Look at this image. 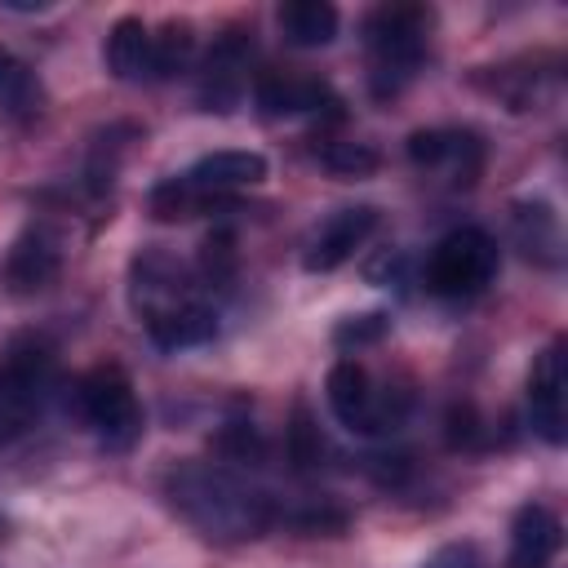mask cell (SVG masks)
I'll return each instance as SVG.
<instances>
[{"mask_svg": "<svg viewBox=\"0 0 568 568\" xmlns=\"http://www.w3.org/2000/svg\"><path fill=\"white\" fill-rule=\"evenodd\" d=\"M164 497L209 541H248V537H262L280 519L275 501L257 484L213 462L178 466L164 479Z\"/></svg>", "mask_w": 568, "mask_h": 568, "instance_id": "6da1fadb", "label": "cell"}, {"mask_svg": "<svg viewBox=\"0 0 568 568\" xmlns=\"http://www.w3.org/2000/svg\"><path fill=\"white\" fill-rule=\"evenodd\" d=\"M430 9L422 4H382L364 18V49H368V89L377 98H395L426 58Z\"/></svg>", "mask_w": 568, "mask_h": 568, "instance_id": "7a4b0ae2", "label": "cell"}, {"mask_svg": "<svg viewBox=\"0 0 568 568\" xmlns=\"http://www.w3.org/2000/svg\"><path fill=\"white\" fill-rule=\"evenodd\" d=\"M75 408L84 426L115 453L133 448L142 435V408L133 395V382L120 364H98L75 382Z\"/></svg>", "mask_w": 568, "mask_h": 568, "instance_id": "3957f363", "label": "cell"}, {"mask_svg": "<svg viewBox=\"0 0 568 568\" xmlns=\"http://www.w3.org/2000/svg\"><path fill=\"white\" fill-rule=\"evenodd\" d=\"M58 386V355L44 337L18 333L0 351V413L22 430Z\"/></svg>", "mask_w": 568, "mask_h": 568, "instance_id": "277c9868", "label": "cell"}, {"mask_svg": "<svg viewBox=\"0 0 568 568\" xmlns=\"http://www.w3.org/2000/svg\"><path fill=\"white\" fill-rule=\"evenodd\" d=\"M497 275V240L479 226L448 231L426 257V288L435 297H475Z\"/></svg>", "mask_w": 568, "mask_h": 568, "instance_id": "5b68a950", "label": "cell"}, {"mask_svg": "<svg viewBox=\"0 0 568 568\" xmlns=\"http://www.w3.org/2000/svg\"><path fill=\"white\" fill-rule=\"evenodd\" d=\"M324 395H328L333 417H337L346 430H355V435H382V430H390V426L399 422V413H404L399 404H390V395H377L368 368H364L359 359H351V355L328 368Z\"/></svg>", "mask_w": 568, "mask_h": 568, "instance_id": "8992f818", "label": "cell"}, {"mask_svg": "<svg viewBox=\"0 0 568 568\" xmlns=\"http://www.w3.org/2000/svg\"><path fill=\"white\" fill-rule=\"evenodd\" d=\"M528 417H532V430L546 439V444H564L568 435V368H564V346H546L537 359H532V373H528Z\"/></svg>", "mask_w": 568, "mask_h": 568, "instance_id": "52a82bcc", "label": "cell"}, {"mask_svg": "<svg viewBox=\"0 0 568 568\" xmlns=\"http://www.w3.org/2000/svg\"><path fill=\"white\" fill-rule=\"evenodd\" d=\"M58 271H62V240L49 226H27L9 244V257H4V284H9V293H18V297L44 293L58 280Z\"/></svg>", "mask_w": 568, "mask_h": 568, "instance_id": "ba28073f", "label": "cell"}, {"mask_svg": "<svg viewBox=\"0 0 568 568\" xmlns=\"http://www.w3.org/2000/svg\"><path fill=\"white\" fill-rule=\"evenodd\" d=\"M408 160L417 169H448L457 186H470L484 164V142L470 129H417L408 138Z\"/></svg>", "mask_w": 568, "mask_h": 568, "instance_id": "9c48e42d", "label": "cell"}, {"mask_svg": "<svg viewBox=\"0 0 568 568\" xmlns=\"http://www.w3.org/2000/svg\"><path fill=\"white\" fill-rule=\"evenodd\" d=\"M377 231V209L373 204H351V209H337L311 240L306 248V271H337L342 262L355 257V248Z\"/></svg>", "mask_w": 568, "mask_h": 568, "instance_id": "30bf717a", "label": "cell"}, {"mask_svg": "<svg viewBox=\"0 0 568 568\" xmlns=\"http://www.w3.org/2000/svg\"><path fill=\"white\" fill-rule=\"evenodd\" d=\"M559 541H564V528H559V515L550 506H519L515 519H510V550H506V568H550L555 555H559Z\"/></svg>", "mask_w": 568, "mask_h": 568, "instance_id": "8fae6325", "label": "cell"}, {"mask_svg": "<svg viewBox=\"0 0 568 568\" xmlns=\"http://www.w3.org/2000/svg\"><path fill=\"white\" fill-rule=\"evenodd\" d=\"M257 106L266 115H315L324 106H342L337 93L315 80V75H293V71H266L257 75Z\"/></svg>", "mask_w": 568, "mask_h": 568, "instance_id": "7c38bea8", "label": "cell"}, {"mask_svg": "<svg viewBox=\"0 0 568 568\" xmlns=\"http://www.w3.org/2000/svg\"><path fill=\"white\" fill-rule=\"evenodd\" d=\"M142 324H146V337L160 351H191V346H204V342L217 337V315L195 297L160 306V311L142 315Z\"/></svg>", "mask_w": 568, "mask_h": 568, "instance_id": "4fadbf2b", "label": "cell"}, {"mask_svg": "<svg viewBox=\"0 0 568 568\" xmlns=\"http://www.w3.org/2000/svg\"><path fill=\"white\" fill-rule=\"evenodd\" d=\"M182 178L204 195H231V191L266 182V155H257V151H213V155H200Z\"/></svg>", "mask_w": 568, "mask_h": 568, "instance_id": "5bb4252c", "label": "cell"}, {"mask_svg": "<svg viewBox=\"0 0 568 568\" xmlns=\"http://www.w3.org/2000/svg\"><path fill=\"white\" fill-rule=\"evenodd\" d=\"M248 49H253V44H248L244 36H226V40L213 44V53H209V62H204V84H200L204 111H231V106L240 102V89H244L240 71H244V62H248Z\"/></svg>", "mask_w": 568, "mask_h": 568, "instance_id": "9a60e30c", "label": "cell"}, {"mask_svg": "<svg viewBox=\"0 0 568 568\" xmlns=\"http://www.w3.org/2000/svg\"><path fill=\"white\" fill-rule=\"evenodd\" d=\"M102 58H106V71L115 80H124V84L151 80V27L142 18H120L106 31Z\"/></svg>", "mask_w": 568, "mask_h": 568, "instance_id": "2e32d148", "label": "cell"}, {"mask_svg": "<svg viewBox=\"0 0 568 568\" xmlns=\"http://www.w3.org/2000/svg\"><path fill=\"white\" fill-rule=\"evenodd\" d=\"M275 22H280V31H284L288 44H297V49H324V44H333L342 18H337V9L328 0H284L280 13H275Z\"/></svg>", "mask_w": 568, "mask_h": 568, "instance_id": "e0dca14e", "label": "cell"}, {"mask_svg": "<svg viewBox=\"0 0 568 568\" xmlns=\"http://www.w3.org/2000/svg\"><path fill=\"white\" fill-rule=\"evenodd\" d=\"M515 231H519V244L532 262L541 266H555L559 262V222L550 213V204H519L515 209Z\"/></svg>", "mask_w": 568, "mask_h": 568, "instance_id": "ac0fdd59", "label": "cell"}, {"mask_svg": "<svg viewBox=\"0 0 568 568\" xmlns=\"http://www.w3.org/2000/svg\"><path fill=\"white\" fill-rule=\"evenodd\" d=\"M195 53V31L182 18H169L160 31H151V80H173L178 71H186Z\"/></svg>", "mask_w": 568, "mask_h": 568, "instance_id": "d6986e66", "label": "cell"}, {"mask_svg": "<svg viewBox=\"0 0 568 568\" xmlns=\"http://www.w3.org/2000/svg\"><path fill=\"white\" fill-rule=\"evenodd\" d=\"M217 204H226V195H204L186 178H169V182H160L151 191V213L160 222H182V217H195V213L217 209Z\"/></svg>", "mask_w": 568, "mask_h": 568, "instance_id": "ffe728a7", "label": "cell"}, {"mask_svg": "<svg viewBox=\"0 0 568 568\" xmlns=\"http://www.w3.org/2000/svg\"><path fill=\"white\" fill-rule=\"evenodd\" d=\"M36 102H40V84H36L31 67L0 44V111L27 115V111H36Z\"/></svg>", "mask_w": 568, "mask_h": 568, "instance_id": "44dd1931", "label": "cell"}, {"mask_svg": "<svg viewBox=\"0 0 568 568\" xmlns=\"http://www.w3.org/2000/svg\"><path fill=\"white\" fill-rule=\"evenodd\" d=\"M320 164L337 178H364V173L377 169V151L368 142H328L320 151Z\"/></svg>", "mask_w": 568, "mask_h": 568, "instance_id": "7402d4cb", "label": "cell"}, {"mask_svg": "<svg viewBox=\"0 0 568 568\" xmlns=\"http://www.w3.org/2000/svg\"><path fill=\"white\" fill-rule=\"evenodd\" d=\"M288 462L297 470H315L324 462V439H320V426L311 422L306 408L293 413V426H288Z\"/></svg>", "mask_w": 568, "mask_h": 568, "instance_id": "603a6c76", "label": "cell"}, {"mask_svg": "<svg viewBox=\"0 0 568 568\" xmlns=\"http://www.w3.org/2000/svg\"><path fill=\"white\" fill-rule=\"evenodd\" d=\"M386 328H390V320L386 315H346L337 328H333V342L337 346H373V342H382L386 337Z\"/></svg>", "mask_w": 568, "mask_h": 568, "instance_id": "cb8c5ba5", "label": "cell"}, {"mask_svg": "<svg viewBox=\"0 0 568 568\" xmlns=\"http://www.w3.org/2000/svg\"><path fill=\"white\" fill-rule=\"evenodd\" d=\"M231 244H235V240H231L226 231H217V235H209V240H204L200 271H204V280H209V284L231 280V271H235V248H231Z\"/></svg>", "mask_w": 568, "mask_h": 568, "instance_id": "d4e9b609", "label": "cell"}, {"mask_svg": "<svg viewBox=\"0 0 568 568\" xmlns=\"http://www.w3.org/2000/svg\"><path fill=\"white\" fill-rule=\"evenodd\" d=\"M9 435H18V426H13V422H9V417H4V413H0V444H4V439H9Z\"/></svg>", "mask_w": 568, "mask_h": 568, "instance_id": "484cf974", "label": "cell"}]
</instances>
